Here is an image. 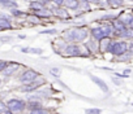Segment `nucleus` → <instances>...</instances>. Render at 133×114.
Listing matches in <instances>:
<instances>
[{
    "label": "nucleus",
    "mask_w": 133,
    "mask_h": 114,
    "mask_svg": "<svg viewBox=\"0 0 133 114\" xmlns=\"http://www.w3.org/2000/svg\"><path fill=\"white\" fill-rule=\"evenodd\" d=\"M89 35V31L88 29L85 27H75V29H71V30H66L64 32V39L69 43H80L82 40H85Z\"/></svg>",
    "instance_id": "obj_1"
},
{
    "label": "nucleus",
    "mask_w": 133,
    "mask_h": 114,
    "mask_svg": "<svg viewBox=\"0 0 133 114\" xmlns=\"http://www.w3.org/2000/svg\"><path fill=\"white\" fill-rule=\"evenodd\" d=\"M110 52L115 56H123L128 52V44L125 42H115V43H112Z\"/></svg>",
    "instance_id": "obj_2"
},
{
    "label": "nucleus",
    "mask_w": 133,
    "mask_h": 114,
    "mask_svg": "<svg viewBox=\"0 0 133 114\" xmlns=\"http://www.w3.org/2000/svg\"><path fill=\"white\" fill-rule=\"evenodd\" d=\"M25 108H26L25 101L18 100V99H12V100H9V101L7 102V109H8V110H11L12 113L22 111Z\"/></svg>",
    "instance_id": "obj_3"
},
{
    "label": "nucleus",
    "mask_w": 133,
    "mask_h": 114,
    "mask_svg": "<svg viewBox=\"0 0 133 114\" xmlns=\"http://www.w3.org/2000/svg\"><path fill=\"white\" fill-rule=\"evenodd\" d=\"M38 75H39V74H38L35 70H26V71H24L22 75L20 77V80H21L24 84H26V83H30V82L35 80V79L38 78Z\"/></svg>",
    "instance_id": "obj_4"
},
{
    "label": "nucleus",
    "mask_w": 133,
    "mask_h": 114,
    "mask_svg": "<svg viewBox=\"0 0 133 114\" xmlns=\"http://www.w3.org/2000/svg\"><path fill=\"white\" fill-rule=\"evenodd\" d=\"M64 54L68 57H75V56H81V47L76 44H69L64 48Z\"/></svg>",
    "instance_id": "obj_5"
},
{
    "label": "nucleus",
    "mask_w": 133,
    "mask_h": 114,
    "mask_svg": "<svg viewBox=\"0 0 133 114\" xmlns=\"http://www.w3.org/2000/svg\"><path fill=\"white\" fill-rule=\"evenodd\" d=\"M43 83H44V80H43V79H41V80H33V82H30V83H26V84L22 87V91H25V92L35 91V89H37L38 87H41Z\"/></svg>",
    "instance_id": "obj_6"
},
{
    "label": "nucleus",
    "mask_w": 133,
    "mask_h": 114,
    "mask_svg": "<svg viewBox=\"0 0 133 114\" xmlns=\"http://www.w3.org/2000/svg\"><path fill=\"white\" fill-rule=\"evenodd\" d=\"M112 45V42H111V38L110 36H106L103 38L102 40H99V49L101 52H110V48Z\"/></svg>",
    "instance_id": "obj_7"
},
{
    "label": "nucleus",
    "mask_w": 133,
    "mask_h": 114,
    "mask_svg": "<svg viewBox=\"0 0 133 114\" xmlns=\"http://www.w3.org/2000/svg\"><path fill=\"white\" fill-rule=\"evenodd\" d=\"M117 36H120V38H123V39H133V29L132 27H129V26H127L125 29H123L121 31H116L115 32Z\"/></svg>",
    "instance_id": "obj_8"
},
{
    "label": "nucleus",
    "mask_w": 133,
    "mask_h": 114,
    "mask_svg": "<svg viewBox=\"0 0 133 114\" xmlns=\"http://www.w3.org/2000/svg\"><path fill=\"white\" fill-rule=\"evenodd\" d=\"M18 69H20V64H17V62H8V65H7V68L4 69L3 74L8 77V75H12L13 73H16Z\"/></svg>",
    "instance_id": "obj_9"
},
{
    "label": "nucleus",
    "mask_w": 133,
    "mask_h": 114,
    "mask_svg": "<svg viewBox=\"0 0 133 114\" xmlns=\"http://www.w3.org/2000/svg\"><path fill=\"white\" fill-rule=\"evenodd\" d=\"M90 34H91L93 39H97V40H102L103 38H106L104 31H103L102 27H93V29L90 30Z\"/></svg>",
    "instance_id": "obj_10"
},
{
    "label": "nucleus",
    "mask_w": 133,
    "mask_h": 114,
    "mask_svg": "<svg viewBox=\"0 0 133 114\" xmlns=\"http://www.w3.org/2000/svg\"><path fill=\"white\" fill-rule=\"evenodd\" d=\"M64 7L66 9L76 11L80 8V0H64Z\"/></svg>",
    "instance_id": "obj_11"
},
{
    "label": "nucleus",
    "mask_w": 133,
    "mask_h": 114,
    "mask_svg": "<svg viewBox=\"0 0 133 114\" xmlns=\"http://www.w3.org/2000/svg\"><path fill=\"white\" fill-rule=\"evenodd\" d=\"M39 18H50L52 14H54V12L50 9V8H47V7H44L43 9H41V11H37V12H34Z\"/></svg>",
    "instance_id": "obj_12"
},
{
    "label": "nucleus",
    "mask_w": 133,
    "mask_h": 114,
    "mask_svg": "<svg viewBox=\"0 0 133 114\" xmlns=\"http://www.w3.org/2000/svg\"><path fill=\"white\" fill-rule=\"evenodd\" d=\"M54 14L56 16V17H59V18H61V20H66V18H69L71 16H69V13H68V11L66 9H64V8H56L55 11H54Z\"/></svg>",
    "instance_id": "obj_13"
},
{
    "label": "nucleus",
    "mask_w": 133,
    "mask_h": 114,
    "mask_svg": "<svg viewBox=\"0 0 133 114\" xmlns=\"http://www.w3.org/2000/svg\"><path fill=\"white\" fill-rule=\"evenodd\" d=\"M90 78H91V80H93L103 92H108V87H107V84L104 83V80H102V79L98 78V77H93V75H90Z\"/></svg>",
    "instance_id": "obj_14"
},
{
    "label": "nucleus",
    "mask_w": 133,
    "mask_h": 114,
    "mask_svg": "<svg viewBox=\"0 0 133 114\" xmlns=\"http://www.w3.org/2000/svg\"><path fill=\"white\" fill-rule=\"evenodd\" d=\"M117 17L125 23V26H129L130 22L133 21V13H132V12H130V13H124V12H121Z\"/></svg>",
    "instance_id": "obj_15"
},
{
    "label": "nucleus",
    "mask_w": 133,
    "mask_h": 114,
    "mask_svg": "<svg viewBox=\"0 0 133 114\" xmlns=\"http://www.w3.org/2000/svg\"><path fill=\"white\" fill-rule=\"evenodd\" d=\"M85 44H86V47L89 48L90 52H97V51H99V40H97V39H91V40L86 42Z\"/></svg>",
    "instance_id": "obj_16"
},
{
    "label": "nucleus",
    "mask_w": 133,
    "mask_h": 114,
    "mask_svg": "<svg viewBox=\"0 0 133 114\" xmlns=\"http://www.w3.org/2000/svg\"><path fill=\"white\" fill-rule=\"evenodd\" d=\"M111 23H112V26H114V29H115V32L116 31H121L123 29H125L127 26H125V23L119 18V17H116L114 21H111Z\"/></svg>",
    "instance_id": "obj_17"
},
{
    "label": "nucleus",
    "mask_w": 133,
    "mask_h": 114,
    "mask_svg": "<svg viewBox=\"0 0 133 114\" xmlns=\"http://www.w3.org/2000/svg\"><path fill=\"white\" fill-rule=\"evenodd\" d=\"M0 27H2V30L12 29V23H11V21H9L8 17H5V16H0Z\"/></svg>",
    "instance_id": "obj_18"
},
{
    "label": "nucleus",
    "mask_w": 133,
    "mask_h": 114,
    "mask_svg": "<svg viewBox=\"0 0 133 114\" xmlns=\"http://www.w3.org/2000/svg\"><path fill=\"white\" fill-rule=\"evenodd\" d=\"M0 5L8 9H13L17 8V2H15V0H0Z\"/></svg>",
    "instance_id": "obj_19"
},
{
    "label": "nucleus",
    "mask_w": 133,
    "mask_h": 114,
    "mask_svg": "<svg viewBox=\"0 0 133 114\" xmlns=\"http://www.w3.org/2000/svg\"><path fill=\"white\" fill-rule=\"evenodd\" d=\"M29 7H30V9H31L33 12H37V11H41V9L44 8V5L39 2V0H33V2H30Z\"/></svg>",
    "instance_id": "obj_20"
},
{
    "label": "nucleus",
    "mask_w": 133,
    "mask_h": 114,
    "mask_svg": "<svg viewBox=\"0 0 133 114\" xmlns=\"http://www.w3.org/2000/svg\"><path fill=\"white\" fill-rule=\"evenodd\" d=\"M102 29H103V31H104V35L106 36H112L114 34H115V29H114V26H112V23H106V25H103L102 26Z\"/></svg>",
    "instance_id": "obj_21"
},
{
    "label": "nucleus",
    "mask_w": 133,
    "mask_h": 114,
    "mask_svg": "<svg viewBox=\"0 0 133 114\" xmlns=\"http://www.w3.org/2000/svg\"><path fill=\"white\" fill-rule=\"evenodd\" d=\"M124 5V0H108V7L112 9H117Z\"/></svg>",
    "instance_id": "obj_22"
},
{
    "label": "nucleus",
    "mask_w": 133,
    "mask_h": 114,
    "mask_svg": "<svg viewBox=\"0 0 133 114\" xmlns=\"http://www.w3.org/2000/svg\"><path fill=\"white\" fill-rule=\"evenodd\" d=\"M80 8L85 12H89L90 8H91V4L89 2H86V0H80Z\"/></svg>",
    "instance_id": "obj_23"
},
{
    "label": "nucleus",
    "mask_w": 133,
    "mask_h": 114,
    "mask_svg": "<svg viewBox=\"0 0 133 114\" xmlns=\"http://www.w3.org/2000/svg\"><path fill=\"white\" fill-rule=\"evenodd\" d=\"M41 20H42V18H39L35 13H34V14H29V16H28V21H29V22H31V23H35V25L41 23Z\"/></svg>",
    "instance_id": "obj_24"
},
{
    "label": "nucleus",
    "mask_w": 133,
    "mask_h": 114,
    "mask_svg": "<svg viewBox=\"0 0 133 114\" xmlns=\"http://www.w3.org/2000/svg\"><path fill=\"white\" fill-rule=\"evenodd\" d=\"M30 114H50V113H48V110H46L43 108H37V109L30 110Z\"/></svg>",
    "instance_id": "obj_25"
},
{
    "label": "nucleus",
    "mask_w": 133,
    "mask_h": 114,
    "mask_svg": "<svg viewBox=\"0 0 133 114\" xmlns=\"http://www.w3.org/2000/svg\"><path fill=\"white\" fill-rule=\"evenodd\" d=\"M116 17L117 16H115V14H106V16H102L101 17V21H114Z\"/></svg>",
    "instance_id": "obj_26"
},
{
    "label": "nucleus",
    "mask_w": 133,
    "mask_h": 114,
    "mask_svg": "<svg viewBox=\"0 0 133 114\" xmlns=\"http://www.w3.org/2000/svg\"><path fill=\"white\" fill-rule=\"evenodd\" d=\"M28 106H29V109H30V110L37 109V108H42V106H41V104H39L38 101H31V102H29V105H28Z\"/></svg>",
    "instance_id": "obj_27"
},
{
    "label": "nucleus",
    "mask_w": 133,
    "mask_h": 114,
    "mask_svg": "<svg viewBox=\"0 0 133 114\" xmlns=\"http://www.w3.org/2000/svg\"><path fill=\"white\" fill-rule=\"evenodd\" d=\"M11 13H12V16H15V17H20V16H22V14H24V13H22L21 11H18L17 8L11 9Z\"/></svg>",
    "instance_id": "obj_28"
},
{
    "label": "nucleus",
    "mask_w": 133,
    "mask_h": 114,
    "mask_svg": "<svg viewBox=\"0 0 133 114\" xmlns=\"http://www.w3.org/2000/svg\"><path fill=\"white\" fill-rule=\"evenodd\" d=\"M29 52L30 53H34V54H42V49L41 48H29Z\"/></svg>",
    "instance_id": "obj_29"
},
{
    "label": "nucleus",
    "mask_w": 133,
    "mask_h": 114,
    "mask_svg": "<svg viewBox=\"0 0 133 114\" xmlns=\"http://www.w3.org/2000/svg\"><path fill=\"white\" fill-rule=\"evenodd\" d=\"M85 113L86 114H101V109H88Z\"/></svg>",
    "instance_id": "obj_30"
},
{
    "label": "nucleus",
    "mask_w": 133,
    "mask_h": 114,
    "mask_svg": "<svg viewBox=\"0 0 133 114\" xmlns=\"http://www.w3.org/2000/svg\"><path fill=\"white\" fill-rule=\"evenodd\" d=\"M50 73H51L54 77H59V75H60V70H59L57 68H52V69L50 70Z\"/></svg>",
    "instance_id": "obj_31"
},
{
    "label": "nucleus",
    "mask_w": 133,
    "mask_h": 114,
    "mask_svg": "<svg viewBox=\"0 0 133 114\" xmlns=\"http://www.w3.org/2000/svg\"><path fill=\"white\" fill-rule=\"evenodd\" d=\"M56 32H57L56 29H51V30H43V31H41V34H51V35H54V34H56Z\"/></svg>",
    "instance_id": "obj_32"
},
{
    "label": "nucleus",
    "mask_w": 133,
    "mask_h": 114,
    "mask_svg": "<svg viewBox=\"0 0 133 114\" xmlns=\"http://www.w3.org/2000/svg\"><path fill=\"white\" fill-rule=\"evenodd\" d=\"M98 5L99 7H108V0H98Z\"/></svg>",
    "instance_id": "obj_33"
},
{
    "label": "nucleus",
    "mask_w": 133,
    "mask_h": 114,
    "mask_svg": "<svg viewBox=\"0 0 133 114\" xmlns=\"http://www.w3.org/2000/svg\"><path fill=\"white\" fill-rule=\"evenodd\" d=\"M7 65H8L7 61H0V73H3V71H4V69L7 68Z\"/></svg>",
    "instance_id": "obj_34"
},
{
    "label": "nucleus",
    "mask_w": 133,
    "mask_h": 114,
    "mask_svg": "<svg viewBox=\"0 0 133 114\" xmlns=\"http://www.w3.org/2000/svg\"><path fill=\"white\" fill-rule=\"evenodd\" d=\"M52 4H55L57 7H61V5H64V0H52Z\"/></svg>",
    "instance_id": "obj_35"
},
{
    "label": "nucleus",
    "mask_w": 133,
    "mask_h": 114,
    "mask_svg": "<svg viewBox=\"0 0 133 114\" xmlns=\"http://www.w3.org/2000/svg\"><path fill=\"white\" fill-rule=\"evenodd\" d=\"M39 2H41V3H42L44 7H48V5L52 3V0H39Z\"/></svg>",
    "instance_id": "obj_36"
},
{
    "label": "nucleus",
    "mask_w": 133,
    "mask_h": 114,
    "mask_svg": "<svg viewBox=\"0 0 133 114\" xmlns=\"http://www.w3.org/2000/svg\"><path fill=\"white\" fill-rule=\"evenodd\" d=\"M128 52H130V53L133 54V39H132V42L128 44Z\"/></svg>",
    "instance_id": "obj_37"
},
{
    "label": "nucleus",
    "mask_w": 133,
    "mask_h": 114,
    "mask_svg": "<svg viewBox=\"0 0 133 114\" xmlns=\"http://www.w3.org/2000/svg\"><path fill=\"white\" fill-rule=\"evenodd\" d=\"M0 40H2V42H5V43H7V42H11V40H12V36H3V38L0 39Z\"/></svg>",
    "instance_id": "obj_38"
},
{
    "label": "nucleus",
    "mask_w": 133,
    "mask_h": 114,
    "mask_svg": "<svg viewBox=\"0 0 133 114\" xmlns=\"http://www.w3.org/2000/svg\"><path fill=\"white\" fill-rule=\"evenodd\" d=\"M86 2H89L90 4H94V5H98V0H86Z\"/></svg>",
    "instance_id": "obj_39"
},
{
    "label": "nucleus",
    "mask_w": 133,
    "mask_h": 114,
    "mask_svg": "<svg viewBox=\"0 0 133 114\" xmlns=\"http://www.w3.org/2000/svg\"><path fill=\"white\" fill-rule=\"evenodd\" d=\"M21 52L26 53V52H29V48H22V49H21Z\"/></svg>",
    "instance_id": "obj_40"
},
{
    "label": "nucleus",
    "mask_w": 133,
    "mask_h": 114,
    "mask_svg": "<svg viewBox=\"0 0 133 114\" xmlns=\"http://www.w3.org/2000/svg\"><path fill=\"white\" fill-rule=\"evenodd\" d=\"M114 82H115V84H117V86L120 84V80H117V79H114Z\"/></svg>",
    "instance_id": "obj_41"
},
{
    "label": "nucleus",
    "mask_w": 133,
    "mask_h": 114,
    "mask_svg": "<svg viewBox=\"0 0 133 114\" xmlns=\"http://www.w3.org/2000/svg\"><path fill=\"white\" fill-rule=\"evenodd\" d=\"M129 27H132V29H133V21L130 22V25H129Z\"/></svg>",
    "instance_id": "obj_42"
},
{
    "label": "nucleus",
    "mask_w": 133,
    "mask_h": 114,
    "mask_svg": "<svg viewBox=\"0 0 133 114\" xmlns=\"http://www.w3.org/2000/svg\"><path fill=\"white\" fill-rule=\"evenodd\" d=\"M128 2H133V0H128Z\"/></svg>",
    "instance_id": "obj_43"
},
{
    "label": "nucleus",
    "mask_w": 133,
    "mask_h": 114,
    "mask_svg": "<svg viewBox=\"0 0 133 114\" xmlns=\"http://www.w3.org/2000/svg\"><path fill=\"white\" fill-rule=\"evenodd\" d=\"M0 31H2V27H0Z\"/></svg>",
    "instance_id": "obj_44"
},
{
    "label": "nucleus",
    "mask_w": 133,
    "mask_h": 114,
    "mask_svg": "<svg viewBox=\"0 0 133 114\" xmlns=\"http://www.w3.org/2000/svg\"><path fill=\"white\" fill-rule=\"evenodd\" d=\"M132 13H133V9H132Z\"/></svg>",
    "instance_id": "obj_45"
}]
</instances>
